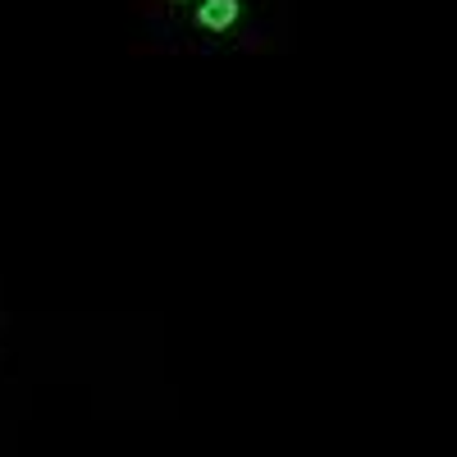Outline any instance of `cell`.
I'll return each instance as SVG.
<instances>
[{"label": "cell", "mask_w": 457, "mask_h": 457, "mask_svg": "<svg viewBox=\"0 0 457 457\" xmlns=\"http://www.w3.org/2000/svg\"><path fill=\"white\" fill-rule=\"evenodd\" d=\"M243 19V0H202V5H197V28L202 32H228V28H234Z\"/></svg>", "instance_id": "cell-1"}]
</instances>
